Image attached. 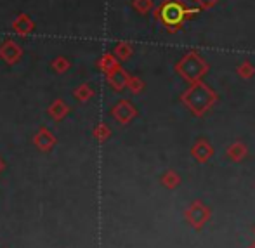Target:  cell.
<instances>
[{"label": "cell", "mask_w": 255, "mask_h": 248, "mask_svg": "<svg viewBox=\"0 0 255 248\" xmlns=\"http://www.w3.org/2000/svg\"><path fill=\"white\" fill-rule=\"evenodd\" d=\"M200 12L202 10L198 7H189L188 3H184V0H163L154 10V17L163 24L168 33H177L184 23L196 17Z\"/></svg>", "instance_id": "6da1fadb"}, {"label": "cell", "mask_w": 255, "mask_h": 248, "mask_svg": "<svg viewBox=\"0 0 255 248\" xmlns=\"http://www.w3.org/2000/svg\"><path fill=\"white\" fill-rule=\"evenodd\" d=\"M217 101H219V94L215 92V89H212L203 80L189 84V87L181 94V103L196 118H202L208 111H212V108L217 104Z\"/></svg>", "instance_id": "7a4b0ae2"}, {"label": "cell", "mask_w": 255, "mask_h": 248, "mask_svg": "<svg viewBox=\"0 0 255 248\" xmlns=\"http://www.w3.org/2000/svg\"><path fill=\"white\" fill-rule=\"evenodd\" d=\"M174 70L184 82L195 84V82H200L207 77L210 66H208V63L203 59L198 50L191 49L186 54H182L181 59L175 63Z\"/></svg>", "instance_id": "3957f363"}, {"label": "cell", "mask_w": 255, "mask_h": 248, "mask_svg": "<svg viewBox=\"0 0 255 248\" xmlns=\"http://www.w3.org/2000/svg\"><path fill=\"white\" fill-rule=\"evenodd\" d=\"M212 217V208L207 203H203L202 200H195L188 205V208L184 210V219L193 229L200 231L207 226V222Z\"/></svg>", "instance_id": "277c9868"}, {"label": "cell", "mask_w": 255, "mask_h": 248, "mask_svg": "<svg viewBox=\"0 0 255 248\" xmlns=\"http://www.w3.org/2000/svg\"><path fill=\"white\" fill-rule=\"evenodd\" d=\"M214 153H215L214 146L203 137L196 139L191 146V156L195 158L198 163H208V161L212 160V156H214Z\"/></svg>", "instance_id": "5b68a950"}, {"label": "cell", "mask_w": 255, "mask_h": 248, "mask_svg": "<svg viewBox=\"0 0 255 248\" xmlns=\"http://www.w3.org/2000/svg\"><path fill=\"white\" fill-rule=\"evenodd\" d=\"M226 156H228L233 163H240V161H243L249 156V148H247V144L243 141H235L228 146Z\"/></svg>", "instance_id": "8992f818"}, {"label": "cell", "mask_w": 255, "mask_h": 248, "mask_svg": "<svg viewBox=\"0 0 255 248\" xmlns=\"http://www.w3.org/2000/svg\"><path fill=\"white\" fill-rule=\"evenodd\" d=\"M160 181H161V184L165 186L167 189H175V188H179L181 186V175L177 174L175 170H165L163 172V175L160 177Z\"/></svg>", "instance_id": "52a82bcc"}, {"label": "cell", "mask_w": 255, "mask_h": 248, "mask_svg": "<svg viewBox=\"0 0 255 248\" xmlns=\"http://www.w3.org/2000/svg\"><path fill=\"white\" fill-rule=\"evenodd\" d=\"M236 73H238V77L243 78V80H250L255 75V66L249 59H245L236 66Z\"/></svg>", "instance_id": "ba28073f"}, {"label": "cell", "mask_w": 255, "mask_h": 248, "mask_svg": "<svg viewBox=\"0 0 255 248\" xmlns=\"http://www.w3.org/2000/svg\"><path fill=\"white\" fill-rule=\"evenodd\" d=\"M135 117V110L127 103H122L120 104V120L122 122H128L130 118Z\"/></svg>", "instance_id": "9c48e42d"}, {"label": "cell", "mask_w": 255, "mask_h": 248, "mask_svg": "<svg viewBox=\"0 0 255 248\" xmlns=\"http://www.w3.org/2000/svg\"><path fill=\"white\" fill-rule=\"evenodd\" d=\"M193 3H195L196 7H198L200 10H210L212 7L217 5L221 0H191Z\"/></svg>", "instance_id": "30bf717a"}, {"label": "cell", "mask_w": 255, "mask_h": 248, "mask_svg": "<svg viewBox=\"0 0 255 248\" xmlns=\"http://www.w3.org/2000/svg\"><path fill=\"white\" fill-rule=\"evenodd\" d=\"M134 7L139 10L141 14H146L149 9L153 7V0H135L134 2Z\"/></svg>", "instance_id": "8fae6325"}, {"label": "cell", "mask_w": 255, "mask_h": 248, "mask_svg": "<svg viewBox=\"0 0 255 248\" xmlns=\"http://www.w3.org/2000/svg\"><path fill=\"white\" fill-rule=\"evenodd\" d=\"M249 248H255V242H254V243H252V245H250Z\"/></svg>", "instance_id": "7c38bea8"}, {"label": "cell", "mask_w": 255, "mask_h": 248, "mask_svg": "<svg viewBox=\"0 0 255 248\" xmlns=\"http://www.w3.org/2000/svg\"><path fill=\"white\" fill-rule=\"evenodd\" d=\"M254 233H255V228H254Z\"/></svg>", "instance_id": "4fadbf2b"}]
</instances>
